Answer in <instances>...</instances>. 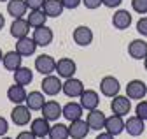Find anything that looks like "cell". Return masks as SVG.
Masks as SVG:
<instances>
[{
    "label": "cell",
    "instance_id": "cell-3",
    "mask_svg": "<svg viewBox=\"0 0 147 139\" xmlns=\"http://www.w3.org/2000/svg\"><path fill=\"white\" fill-rule=\"evenodd\" d=\"M147 95V83L142 79H131L126 84V97L130 100H142Z\"/></svg>",
    "mask_w": 147,
    "mask_h": 139
},
{
    "label": "cell",
    "instance_id": "cell-7",
    "mask_svg": "<svg viewBox=\"0 0 147 139\" xmlns=\"http://www.w3.org/2000/svg\"><path fill=\"white\" fill-rule=\"evenodd\" d=\"M32 39L35 41L37 46L46 48V46H49V44L54 41V32H53L47 25L37 27V28H33V32H32Z\"/></svg>",
    "mask_w": 147,
    "mask_h": 139
},
{
    "label": "cell",
    "instance_id": "cell-26",
    "mask_svg": "<svg viewBox=\"0 0 147 139\" xmlns=\"http://www.w3.org/2000/svg\"><path fill=\"white\" fill-rule=\"evenodd\" d=\"M26 12H28V5L25 0H9L7 2V14L12 16V20L23 18Z\"/></svg>",
    "mask_w": 147,
    "mask_h": 139
},
{
    "label": "cell",
    "instance_id": "cell-21",
    "mask_svg": "<svg viewBox=\"0 0 147 139\" xmlns=\"http://www.w3.org/2000/svg\"><path fill=\"white\" fill-rule=\"evenodd\" d=\"M40 113H42V116L46 120L56 121L61 116V106H60V102H56V100H46V104L42 106Z\"/></svg>",
    "mask_w": 147,
    "mask_h": 139
},
{
    "label": "cell",
    "instance_id": "cell-28",
    "mask_svg": "<svg viewBox=\"0 0 147 139\" xmlns=\"http://www.w3.org/2000/svg\"><path fill=\"white\" fill-rule=\"evenodd\" d=\"M12 78H14V83H16V84L28 86V84L33 81V72H32V69L21 65L20 69H16V71L12 72Z\"/></svg>",
    "mask_w": 147,
    "mask_h": 139
},
{
    "label": "cell",
    "instance_id": "cell-40",
    "mask_svg": "<svg viewBox=\"0 0 147 139\" xmlns=\"http://www.w3.org/2000/svg\"><path fill=\"white\" fill-rule=\"evenodd\" d=\"M96 139H114V136L109 134V132H100V134L96 136Z\"/></svg>",
    "mask_w": 147,
    "mask_h": 139
},
{
    "label": "cell",
    "instance_id": "cell-41",
    "mask_svg": "<svg viewBox=\"0 0 147 139\" xmlns=\"http://www.w3.org/2000/svg\"><path fill=\"white\" fill-rule=\"evenodd\" d=\"M5 27V16L2 14V12H0V30H2Z\"/></svg>",
    "mask_w": 147,
    "mask_h": 139
},
{
    "label": "cell",
    "instance_id": "cell-11",
    "mask_svg": "<svg viewBox=\"0 0 147 139\" xmlns=\"http://www.w3.org/2000/svg\"><path fill=\"white\" fill-rule=\"evenodd\" d=\"M79 104L84 111H93L100 106V93L95 90H84L79 97Z\"/></svg>",
    "mask_w": 147,
    "mask_h": 139
},
{
    "label": "cell",
    "instance_id": "cell-35",
    "mask_svg": "<svg viewBox=\"0 0 147 139\" xmlns=\"http://www.w3.org/2000/svg\"><path fill=\"white\" fill-rule=\"evenodd\" d=\"M61 4L65 9H77L82 4V0H61Z\"/></svg>",
    "mask_w": 147,
    "mask_h": 139
},
{
    "label": "cell",
    "instance_id": "cell-30",
    "mask_svg": "<svg viewBox=\"0 0 147 139\" xmlns=\"http://www.w3.org/2000/svg\"><path fill=\"white\" fill-rule=\"evenodd\" d=\"M49 137L51 139H70L68 125H63V123H54V125H51Z\"/></svg>",
    "mask_w": 147,
    "mask_h": 139
},
{
    "label": "cell",
    "instance_id": "cell-14",
    "mask_svg": "<svg viewBox=\"0 0 147 139\" xmlns=\"http://www.w3.org/2000/svg\"><path fill=\"white\" fill-rule=\"evenodd\" d=\"M133 18H131V12L126 11V9H116V12L112 14V27L116 30H126L130 28Z\"/></svg>",
    "mask_w": 147,
    "mask_h": 139
},
{
    "label": "cell",
    "instance_id": "cell-17",
    "mask_svg": "<svg viewBox=\"0 0 147 139\" xmlns=\"http://www.w3.org/2000/svg\"><path fill=\"white\" fill-rule=\"evenodd\" d=\"M88 132H89V127H88L86 120L79 118V120L70 121V125H68L70 139H84V137H88Z\"/></svg>",
    "mask_w": 147,
    "mask_h": 139
},
{
    "label": "cell",
    "instance_id": "cell-13",
    "mask_svg": "<svg viewBox=\"0 0 147 139\" xmlns=\"http://www.w3.org/2000/svg\"><path fill=\"white\" fill-rule=\"evenodd\" d=\"M105 132L109 134H112L114 137L119 136L123 130H124V116H119V114H110L105 118V127H103Z\"/></svg>",
    "mask_w": 147,
    "mask_h": 139
},
{
    "label": "cell",
    "instance_id": "cell-18",
    "mask_svg": "<svg viewBox=\"0 0 147 139\" xmlns=\"http://www.w3.org/2000/svg\"><path fill=\"white\" fill-rule=\"evenodd\" d=\"M144 129H145V121L142 118H138L137 114H133V116H130L128 120H124V130L130 134V136H133V137L142 136L144 134Z\"/></svg>",
    "mask_w": 147,
    "mask_h": 139
},
{
    "label": "cell",
    "instance_id": "cell-10",
    "mask_svg": "<svg viewBox=\"0 0 147 139\" xmlns=\"http://www.w3.org/2000/svg\"><path fill=\"white\" fill-rule=\"evenodd\" d=\"M110 111H112L114 114H119V116L130 114L131 100L126 95H116V97H112V100H110Z\"/></svg>",
    "mask_w": 147,
    "mask_h": 139
},
{
    "label": "cell",
    "instance_id": "cell-31",
    "mask_svg": "<svg viewBox=\"0 0 147 139\" xmlns=\"http://www.w3.org/2000/svg\"><path fill=\"white\" fill-rule=\"evenodd\" d=\"M131 9L137 14H147V0H131Z\"/></svg>",
    "mask_w": 147,
    "mask_h": 139
},
{
    "label": "cell",
    "instance_id": "cell-22",
    "mask_svg": "<svg viewBox=\"0 0 147 139\" xmlns=\"http://www.w3.org/2000/svg\"><path fill=\"white\" fill-rule=\"evenodd\" d=\"M25 104L28 106L30 111H40L42 106L46 104V95L42 93V90L40 92L39 90H32V92H28Z\"/></svg>",
    "mask_w": 147,
    "mask_h": 139
},
{
    "label": "cell",
    "instance_id": "cell-8",
    "mask_svg": "<svg viewBox=\"0 0 147 139\" xmlns=\"http://www.w3.org/2000/svg\"><path fill=\"white\" fill-rule=\"evenodd\" d=\"M56 72L60 78H63V79H68V78H74L76 76V72H77V63L74 62L72 58H60V60H56Z\"/></svg>",
    "mask_w": 147,
    "mask_h": 139
},
{
    "label": "cell",
    "instance_id": "cell-27",
    "mask_svg": "<svg viewBox=\"0 0 147 139\" xmlns=\"http://www.w3.org/2000/svg\"><path fill=\"white\" fill-rule=\"evenodd\" d=\"M42 11L46 12L47 18H58V16H61V12L65 11V7L61 4V0H44Z\"/></svg>",
    "mask_w": 147,
    "mask_h": 139
},
{
    "label": "cell",
    "instance_id": "cell-5",
    "mask_svg": "<svg viewBox=\"0 0 147 139\" xmlns=\"http://www.w3.org/2000/svg\"><path fill=\"white\" fill-rule=\"evenodd\" d=\"M119 90H121V84H119V79L116 76H105V78H102V81H100V93L103 97L112 99V97L119 95Z\"/></svg>",
    "mask_w": 147,
    "mask_h": 139
},
{
    "label": "cell",
    "instance_id": "cell-39",
    "mask_svg": "<svg viewBox=\"0 0 147 139\" xmlns=\"http://www.w3.org/2000/svg\"><path fill=\"white\" fill-rule=\"evenodd\" d=\"M16 139H37V137H35L30 130H21L20 134L16 136Z\"/></svg>",
    "mask_w": 147,
    "mask_h": 139
},
{
    "label": "cell",
    "instance_id": "cell-4",
    "mask_svg": "<svg viewBox=\"0 0 147 139\" xmlns=\"http://www.w3.org/2000/svg\"><path fill=\"white\" fill-rule=\"evenodd\" d=\"M84 90H86V88H84V83H82L81 79H77L76 76L65 79V81H63V86H61V92H63L68 99H79Z\"/></svg>",
    "mask_w": 147,
    "mask_h": 139
},
{
    "label": "cell",
    "instance_id": "cell-16",
    "mask_svg": "<svg viewBox=\"0 0 147 139\" xmlns=\"http://www.w3.org/2000/svg\"><path fill=\"white\" fill-rule=\"evenodd\" d=\"M82 114H84V109H82L81 104L76 102V100H70V102L65 104V106H61V116L65 120H68V121L79 120V118H82Z\"/></svg>",
    "mask_w": 147,
    "mask_h": 139
},
{
    "label": "cell",
    "instance_id": "cell-46",
    "mask_svg": "<svg viewBox=\"0 0 147 139\" xmlns=\"http://www.w3.org/2000/svg\"><path fill=\"white\" fill-rule=\"evenodd\" d=\"M0 2H9V0H0Z\"/></svg>",
    "mask_w": 147,
    "mask_h": 139
},
{
    "label": "cell",
    "instance_id": "cell-33",
    "mask_svg": "<svg viewBox=\"0 0 147 139\" xmlns=\"http://www.w3.org/2000/svg\"><path fill=\"white\" fill-rule=\"evenodd\" d=\"M137 32L140 35L147 37V16H142V18L137 21Z\"/></svg>",
    "mask_w": 147,
    "mask_h": 139
},
{
    "label": "cell",
    "instance_id": "cell-12",
    "mask_svg": "<svg viewBox=\"0 0 147 139\" xmlns=\"http://www.w3.org/2000/svg\"><path fill=\"white\" fill-rule=\"evenodd\" d=\"M49 129H51V121L46 120L44 116H40V118H33V120L30 121V132H32L37 139L47 137V136H49Z\"/></svg>",
    "mask_w": 147,
    "mask_h": 139
},
{
    "label": "cell",
    "instance_id": "cell-23",
    "mask_svg": "<svg viewBox=\"0 0 147 139\" xmlns=\"http://www.w3.org/2000/svg\"><path fill=\"white\" fill-rule=\"evenodd\" d=\"M14 49H16L21 57H32V55H35L37 44H35V41H33L30 35H26V37H23V39H18V41H16V48H14Z\"/></svg>",
    "mask_w": 147,
    "mask_h": 139
},
{
    "label": "cell",
    "instance_id": "cell-43",
    "mask_svg": "<svg viewBox=\"0 0 147 139\" xmlns=\"http://www.w3.org/2000/svg\"><path fill=\"white\" fill-rule=\"evenodd\" d=\"M2 58H4V53H2V49H0V63H2Z\"/></svg>",
    "mask_w": 147,
    "mask_h": 139
},
{
    "label": "cell",
    "instance_id": "cell-6",
    "mask_svg": "<svg viewBox=\"0 0 147 139\" xmlns=\"http://www.w3.org/2000/svg\"><path fill=\"white\" fill-rule=\"evenodd\" d=\"M93 30H91L88 25H79V27H76L74 28V32H72V39H74V42H76L77 46H82V48H86V46H89L91 42H93Z\"/></svg>",
    "mask_w": 147,
    "mask_h": 139
},
{
    "label": "cell",
    "instance_id": "cell-19",
    "mask_svg": "<svg viewBox=\"0 0 147 139\" xmlns=\"http://www.w3.org/2000/svg\"><path fill=\"white\" fill-rule=\"evenodd\" d=\"M128 55L133 60H144L147 57V42L144 39H133L128 44Z\"/></svg>",
    "mask_w": 147,
    "mask_h": 139
},
{
    "label": "cell",
    "instance_id": "cell-34",
    "mask_svg": "<svg viewBox=\"0 0 147 139\" xmlns=\"http://www.w3.org/2000/svg\"><path fill=\"white\" fill-rule=\"evenodd\" d=\"M82 5L89 11H95L102 5V0H82Z\"/></svg>",
    "mask_w": 147,
    "mask_h": 139
},
{
    "label": "cell",
    "instance_id": "cell-15",
    "mask_svg": "<svg viewBox=\"0 0 147 139\" xmlns=\"http://www.w3.org/2000/svg\"><path fill=\"white\" fill-rule=\"evenodd\" d=\"M105 113L103 111H100L98 108L96 109H93V111H88V114H86V121H88V127H89V130H103V127H105Z\"/></svg>",
    "mask_w": 147,
    "mask_h": 139
},
{
    "label": "cell",
    "instance_id": "cell-44",
    "mask_svg": "<svg viewBox=\"0 0 147 139\" xmlns=\"http://www.w3.org/2000/svg\"><path fill=\"white\" fill-rule=\"evenodd\" d=\"M0 139H12V137H9V136H4V137H0Z\"/></svg>",
    "mask_w": 147,
    "mask_h": 139
},
{
    "label": "cell",
    "instance_id": "cell-25",
    "mask_svg": "<svg viewBox=\"0 0 147 139\" xmlns=\"http://www.w3.org/2000/svg\"><path fill=\"white\" fill-rule=\"evenodd\" d=\"M26 95H28V92H26L25 86H21V84H16L14 83V84H11L9 88H7V99L12 104H25Z\"/></svg>",
    "mask_w": 147,
    "mask_h": 139
},
{
    "label": "cell",
    "instance_id": "cell-20",
    "mask_svg": "<svg viewBox=\"0 0 147 139\" xmlns=\"http://www.w3.org/2000/svg\"><path fill=\"white\" fill-rule=\"evenodd\" d=\"M9 32H11V35H12L16 41L26 37L28 33H30V25H28L26 18H16V20H12Z\"/></svg>",
    "mask_w": 147,
    "mask_h": 139
},
{
    "label": "cell",
    "instance_id": "cell-32",
    "mask_svg": "<svg viewBox=\"0 0 147 139\" xmlns=\"http://www.w3.org/2000/svg\"><path fill=\"white\" fill-rule=\"evenodd\" d=\"M135 114L138 116V118H142L144 121H147V100H140L138 104H137V108H135Z\"/></svg>",
    "mask_w": 147,
    "mask_h": 139
},
{
    "label": "cell",
    "instance_id": "cell-45",
    "mask_svg": "<svg viewBox=\"0 0 147 139\" xmlns=\"http://www.w3.org/2000/svg\"><path fill=\"white\" fill-rule=\"evenodd\" d=\"M40 139H51V137H49V136H47V137H40Z\"/></svg>",
    "mask_w": 147,
    "mask_h": 139
},
{
    "label": "cell",
    "instance_id": "cell-36",
    "mask_svg": "<svg viewBox=\"0 0 147 139\" xmlns=\"http://www.w3.org/2000/svg\"><path fill=\"white\" fill-rule=\"evenodd\" d=\"M26 5H28V11H33V9H42L44 5V0H25Z\"/></svg>",
    "mask_w": 147,
    "mask_h": 139
},
{
    "label": "cell",
    "instance_id": "cell-24",
    "mask_svg": "<svg viewBox=\"0 0 147 139\" xmlns=\"http://www.w3.org/2000/svg\"><path fill=\"white\" fill-rule=\"evenodd\" d=\"M21 60H23V57L18 53L16 49H12V51H7V53H4L2 63H4V69H5V71L14 72L16 69L21 67Z\"/></svg>",
    "mask_w": 147,
    "mask_h": 139
},
{
    "label": "cell",
    "instance_id": "cell-38",
    "mask_svg": "<svg viewBox=\"0 0 147 139\" xmlns=\"http://www.w3.org/2000/svg\"><path fill=\"white\" fill-rule=\"evenodd\" d=\"M7 130H9V121L4 116H0V137L7 136Z\"/></svg>",
    "mask_w": 147,
    "mask_h": 139
},
{
    "label": "cell",
    "instance_id": "cell-29",
    "mask_svg": "<svg viewBox=\"0 0 147 139\" xmlns=\"http://www.w3.org/2000/svg\"><path fill=\"white\" fill-rule=\"evenodd\" d=\"M26 21H28L30 28H37V27L46 25L47 16H46V12H44L42 9H33V11H30V14L26 16Z\"/></svg>",
    "mask_w": 147,
    "mask_h": 139
},
{
    "label": "cell",
    "instance_id": "cell-42",
    "mask_svg": "<svg viewBox=\"0 0 147 139\" xmlns=\"http://www.w3.org/2000/svg\"><path fill=\"white\" fill-rule=\"evenodd\" d=\"M144 67H145V71H147V57L144 58Z\"/></svg>",
    "mask_w": 147,
    "mask_h": 139
},
{
    "label": "cell",
    "instance_id": "cell-1",
    "mask_svg": "<svg viewBox=\"0 0 147 139\" xmlns=\"http://www.w3.org/2000/svg\"><path fill=\"white\" fill-rule=\"evenodd\" d=\"M11 120L16 127H26L32 121V111L28 109L26 104H14L11 111Z\"/></svg>",
    "mask_w": 147,
    "mask_h": 139
},
{
    "label": "cell",
    "instance_id": "cell-2",
    "mask_svg": "<svg viewBox=\"0 0 147 139\" xmlns=\"http://www.w3.org/2000/svg\"><path fill=\"white\" fill-rule=\"evenodd\" d=\"M61 78L58 74H49V76H44L42 83H40V90L44 95L47 97H54V95H58L61 92Z\"/></svg>",
    "mask_w": 147,
    "mask_h": 139
},
{
    "label": "cell",
    "instance_id": "cell-37",
    "mask_svg": "<svg viewBox=\"0 0 147 139\" xmlns=\"http://www.w3.org/2000/svg\"><path fill=\"white\" fill-rule=\"evenodd\" d=\"M123 4V0H102V5L109 7V9H117Z\"/></svg>",
    "mask_w": 147,
    "mask_h": 139
},
{
    "label": "cell",
    "instance_id": "cell-9",
    "mask_svg": "<svg viewBox=\"0 0 147 139\" xmlns=\"http://www.w3.org/2000/svg\"><path fill=\"white\" fill-rule=\"evenodd\" d=\"M35 71L42 76H49L56 71V60L51 55H39L35 58Z\"/></svg>",
    "mask_w": 147,
    "mask_h": 139
},
{
    "label": "cell",
    "instance_id": "cell-47",
    "mask_svg": "<svg viewBox=\"0 0 147 139\" xmlns=\"http://www.w3.org/2000/svg\"><path fill=\"white\" fill-rule=\"evenodd\" d=\"M84 139H88V137H84Z\"/></svg>",
    "mask_w": 147,
    "mask_h": 139
}]
</instances>
